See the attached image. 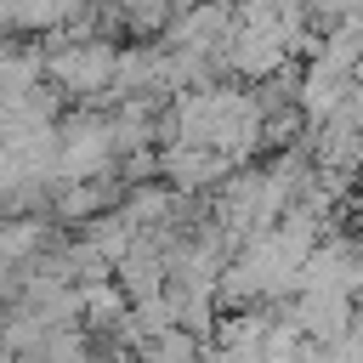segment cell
<instances>
[{
  "label": "cell",
  "instance_id": "obj_11",
  "mask_svg": "<svg viewBox=\"0 0 363 363\" xmlns=\"http://www.w3.org/2000/svg\"><path fill=\"white\" fill-rule=\"evenodd\" d=\"M85 363H136V357H130V352H119V346H96Z\"/></svg>",
  "mask_w": 363,
  "mask_h": 363
},
{
  "label": "cell",
  "instance_id": "obj_9",
  "mask_svg": "<svg viewBox=\"0 0 363 363\" xmlns=\"http://www.w3.org/2000/svg\"><path fill=\"white\" fill-rule=\"evenodd\" d=\"M79 289H85V329H91V335H108V329L136 306L119 278H96V284H79Z\"/></svg>",
  "mask_w": 363,
  "mask_h": 363
},
{
  "label": "cell",
  "instance_id": "obj_12",
  "mask_svg": "<svg viewBox=\"0 0 363 363\" xmlns=\"http://www.w3.org/2000/svg\"><path fill=\"white\" fill-rule=\"evenodd\" d=\"M187 6H204V0H176V11H187Z\"/></svg>",
  "mask_w": 363,
  "mask_h": 363
},
{
  "label": "cell",
  "instance_id": "obj_1",
  "mask_svg": "<svg viewBox=\"0 0 363 363\" xmlns=\"http://www.w3.org/2000/svg\"><path fill=\"white\" fill-rule=\"evenodd\" d=\"M51 85H62L68 102H102L113 96V74H119V40H62L51 51Z\"/></svg>",
  "mask_w": 363,
  "mask_h": 363
},
{
  "label": "cell",
  "instance_id": "obj_5",
  "mask_svg": "<svg viewBox=\"0 0 363 363\" xmlns=\"http://www.w3.org/2000/svg\"><path fill=\"white\" fill-rule=\"evenodd\" d=\"M289 318L312 335V340H346L352 335V318H357V295H346V289H301L295 301H289Z\"/></svg>",
  "mask_w": 363,
  "mask_h": 363
},
{
  "label": "cell",
  "instance_id": "obj_2",
  "mask_svg": "<svg viewBox=\"0 0 363 363\" xmlns=\"http://www.w3.org/2000/svg\"><path fill=\"white\" fill-rule=\"evenodd\" d=\"M301 289H346V295H363V233L329 227L323 244L301 267Z\"/></svg>",
  "mask_w": 363,
  "mask_h": 363
},
{
  "label": "cell",
  "instance_id": "obj_3",
  "mask_svg": "<svg viewBox=\"0 0 363 363\" xmlns=\"http://www.w3.org/2000/svg\"><path fill=\"white\" fill-rule=\"evenodd\" d=\"M159 153H164V182L182 193H216L238 170V159L227 147H210V142H164Z\"/></svg>",
  "mask_w": 363,
  "mask_h": 363
},
{
  "label": "cell",
  "instance_id": "obj_4",
  "mask_svg": "<svg viewBox=\"0 0 363 363\" xmlns=\"http://www.w3.org/2000/svg\"><path fill=\"white\" fill-rule=\"evenodd\" d=\"M289 57H295V51H289L284 28H255V23H244L238 40H233V51H227V79L261 85V79H272Z\"/></svg>",
  "mask_w": 363,
  "mask_h": 363
},
{
  "label": "cell",
  "instance_id": "obj_7",
  "mask_svg": "<svg viewBox=\"0 0 363 363\" xmlns=\"http://www.w3.org/2000/svg\"><path fill=\"white\" fill-rule=\"evenodd\" d=\"M176 199H182V193H176L170 182H136L119 210H125V221H130L136 233H159V227H176Z\"/></svg>",
  "mask_w": 363,
  "mask_h": 363
},
{
  "label": "cell",
  "instance_id": "obj_6",
  "mask_svg": "<svg viewBox=\"0 0 363 363\" xmlns=\"http://www.w3.org/2000/svg\"><path fill=\"white\" fill-rule=\"evenodd\" d=\"M57 233H62V221H51L45 210L6 216V227H0V267H34V255H45L57 244Z\"/></svg>",
  "mask_w": 363,
  "mask_h": 363
},
{
  "label": "cell",
  "instance_id": "obj_8",
  "mask_svg": "<svg viewBox=\"0 0 363 363\" xmlns=\"http://www.w3.org/2000/svg\"><path fill=\"white\" fill-rule=\"evenodd\" d=\"M96 352V335L85 323H62V329H45L23 357H6V363H85Z\"/></svg>",
  "mask_w": 363,
  "mask_h": 363
},
{
  "label": "cell",
  "instance_id": "obj_10",
  "mask_svg": "<svg viewBox=\"0 0 363 363\" xmlns=\"http://www.w3.org/2000/svg\"><path fill=\"white\" fill-rule=\"evenodd\" d=\"M204 346H210V340H199L193 329L170 323V329H159V335H147V340L136 346V363H199Z\"/></svg>",
  "mask_w": 363,
  "mask_h": 363
}]
</instances>
